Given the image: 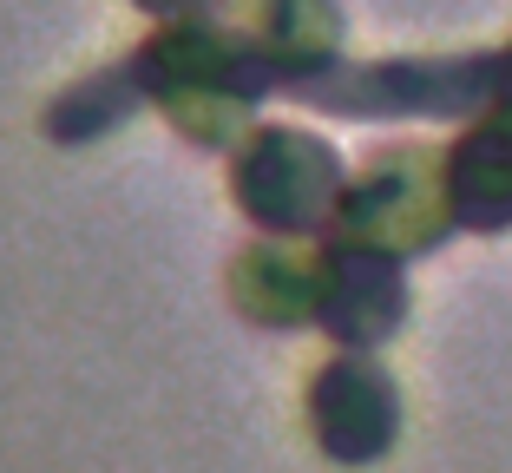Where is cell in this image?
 <instances>
[{"label": "cell", "instance_id": "6da1fadb", "mask_svg": "<svg viewBox=\"0 0 512 473\" xmlns=\"http://www.w3.org/2000/svg\"><path fill=\"white\" fill-rule=\"evenodd\" d=\"M237 191L270 230H309L335 198V152L309 132H256L237 165Z\"/></svg>", "mask_w": 512, "mask_h": 473}, {"label": "cell", "instance_id": "7a4b0ae2", "mask_svg": "<svg viewBox=\"0 0 512 473\" xmlns=\"http://www.w3.org/2000/svg\"><path fill=\"white\" fill-rule=\"evenodd\" d=\"M447 217L453 211H440V198H434V165H427V158H394L362 191H348V204H342V237L348 244L342 250H375V257H388V250H421L427 237L447 230Z\"/></svg>", "mask_w": 512, "mask_h": 473}, {"label": "cell", "instance_id": "3957f363", "mask_svg": "<svg viewBox=\"0 0 512 473\" xmlns=\"http://www.w3.org/2000/svg\"><path fill=\"white\" fill-rule=\"evenodd\" d=\"M394 421H401L394 382L375 362L348 355V362H335L316 382V434L335 460H375L394 441Z\"/></svg>", "mask_w": 512, "mask_h": 473}, {"label": "cell", "instance_id": "277c9868", "mask_svg": "<svg viewBox=\"0 0 512 473\" xmlns=\"http://www.w3.org/2000/svg\"><path fill=\"white\" fill-rule=\"evenodd\" d=\"M322 322L348 349H368L375 336H388L394 322H401V270H394V257L335 250L329 290H322Z\"/></svg>", "mask_w": 512, "mask_h": 473}, {"label": "cell", "instance_id": "5b68a950", "mask_svg": "<svg viewBox=\"0 0 512 473\" xmlns=\"http://www.w3.org/2000/svg\"><path fill=\"white\" fill-rule=\"evenodd\" d=\"M447 204H453V217L473 224V230L512 224V106L499 112V119L473 125V132L453 145Z\"/></svg>", "mask_w": 512, "mask_h": 473}, {"label": "cell", "instance_id": "8992f818", "mask_svg": "<svg viewBox=\"0 0 512 473\" xmlns=\"http://www.w3.org/2000/svg\"><path fill=\"white\" fill-rule=\"evenodd\" d=\"M106 79H92V86H79L73 99H66L60 112H53V132L60 138H86V132H99V125L112 119V112H125L132 99H112V92H99Z\"/></svg>", "mask_w": 512, "mask_h": 473}]
</instances>
